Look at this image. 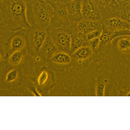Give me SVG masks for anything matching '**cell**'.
I'll list each match as a JSON object with an SVG mask.
<instances>
[{"instance_id": "cell-1", "label": "cell", "mask_w": 130, "mask_h": 130, "mask_svg": "<svg viewBox=\"0 0 130 130\" xmlns=\"http://www.w3.org/2000/svg\"><path fill=\"white\" fill-rule=\"evenodd\" d=\"M1 30L18 32L31 27L27 18L24 0H0Z\"/></svg>"}, {"instance_id": "cell-2", "label": "cell", "mask_w": 130, "mask_h": 130, "mask_svg": "<svg viewBox=\"0 0 130 130\" xmlns=\"http://www.w3.org/2000/svg\"><path fill=\"white\" fill-rule=\"evenodd\" d=\"M27 20L30 27L47 29L50 27L53 9L46 0H24Z\"/></svg>"}, {"instance_id": "cell-3", "label": "cell", "mask_w": 130, "mask_h": 130, "mask_svg": "<svg viewBox=\"0 0 130 130\" xmlns=\"http://www.w3.org/2000/svg\"><path fill=\"white\" fill-rule=\"evenodd\" d=\"M49 2L53 9L50 27L68 28L70 27L71 24L66 3L61 1Z\"/></svg>"}, {"instance_id": "cell-4", "label": "cell", "mask_w": 130, "mask_h": 130, "mask_svg": "<svg viewBox=\"0 0 130 130\" xmlns=\"http://www.w3.org/2000/svg\"><path fill=\"white\" fill-rule=\"evenodd\" d=\"M47 30L59 50L70 53L71 32L70 27H49Z\"/></svg>"}, {"instance_id": "cell-5", "label": "cell", "mask_w": 130, "mask_h": 130, "mask_svg": "<svg viewBox=\"0 0 130 130\" xmlns=\"http://www.w3.org/2000/svg\"><path fill=\"white\" fill-rule=\"evenodd\" d=\"M100 11L102 21L115 17H120L124 10L116 0H94Z\"/></svg>"}, {"instance_id": "cell-6", "label": "cell", "mask_w": 130, "mask_h": 130, "mask_svg": "<svg viewBox=\"0 0 130 130\" xmlns=\"http://www.w3.org/2000/svg\"><path fill=\"white\" fill-rule=\"evenodd\" d=\"M29 44L36 52H40L42 46L49 35L47 29L31 27L25 30Z\"/></svg>"}, {"instance_id": "cell-7", "label": "cell", "mask_w": 130, "mask_h": 130, "mask_svg": "<svg viewBox=\"0 0 130 130\" xmlns=\"http://www.w3.org/2000/svg\"><path fill=\"white\" fill-rule=\"evenodd\" d=\"M82 14L83 19L102 21L100 11L94 0H83Z\"/></svg>"}, {"instance_id": "cell-8", "label": "cell", "mask_w": 130, "mask_h": 130, "mask_svg": "<svg viewBox=\"0 0 130 130\" xmlns=\"http://www.w3.org/2000/svg\"><path fill=\"white\" fill-rule=\"evenodd\" d=\"M83 0H72L66 3L71 26H76L83 19L82 5Z\"/></svg>"}, {"instance_id": "cell-9", "label": "cell", "mask_w": 130, "mask_h": 130, "mask_svg": "<svg viewBox=\"0 0 130 130\" xmlns=\"http://www.w3.org/2000/svg\"><path fill=\"white\" fill-rule=\"evenodd\" d=\"M103 29L113 33L116 31L130 28V25L126 21L119 17L111 18L102 21Z\"/></svg>"}, {"instance_id": "cell-10", "label": "cell", "mask_w": 130, "mask_h": 130, "mask_svg": "<svg viewBox=\"0 0 130 130\" xmlns=\"http://www.w3.org/2000/svg\"><path fill=\"white\" fill-rule=\"evenodd\" d=\"M78 31L83 34L87 35L96 30H103L102 21H94L83 19L77 24Z\"/></svg>"}, {"instance_id": "cell-11", "label": "cell", "mask_w": 130, "mask_h": 130, "mask_svg": "<svg viewBox=\"0 0 130 130\" xmlns=\"http://www.w3.org/2000/svg\"><path fill=\"white\" fill-rule=\"evenodd\" d=\"M84 46H89L86 35L79 32L77 30L72 32L71 33L70 53L72 54L78 49Z\"/></svg>"}, {"instance_id": "cell-12", "label": "cell", "mask_w": 130, "mask_h": 130, "mask_svg": "<svg viewBox=\"0 0 130 130\" xmlns=\"http://www.w3.org/2000/svg\"><path fill=\"white\" fill-rule=\"evenodd\" d=\"M59 51V49H58L55 43H54L49 34L42 46L40 52L45 56L51 58L56 53Z\"/></svg>"}, {"instance_id": "cell-13", "label": "cell", "mask_w": 130, "mask_h": 130, "mask_svg": "<svg viewBox=\"0 0 130 130\" xmlns=\"http://www.w3.org/2000/svg\"><path fill=\"white\" fill-rule=\"evenodd\" d=\"M26 39L21 34H17L12 37L10 43V50L12 52L22 51L26 45Z\"/></svg>"}, {"instance_id": "cell-14", "label": "cell", "mask_w": 130, "mask_h": 130, "mask_svg": "<svg viewBox=\"0 0 130 130\" xmlns=\"http://www.w3.org/2000/svg\"><path fill=\"white\" fill-rule=\"evenodd\" d=\"M93 52L90 46H84L76 50L72 55L75 59H78L79 61H82L92 56Z\"/></svg>"}, {"instance_id": "cell-15", "label": "cell", "mask_w": 130, "mask_h": 130, "mask_svg": "<svg viewBox=\"0 0 130 130\" xmlns=\"http://www.w3.org/2000/svg\"><path fill=\"white\" fill-rule=\"evenodd\" d=\"M50 60L53 62L59 64H68L71 62V57L66 52L58 51L50 58Z\"/></svg>"}, {"instance_id": "cell-16", "label": "cell", "mask_w": 130, "mask_h": 130, "mask_svg": "<svg viewBox=\"0 0 130 130\" xmlns=\"http://www.w3.org/2000/svg\"><path fill=\"white\" fill-rule=\"evenodd\" d=\"M118 50L122 53H130V39L128 38H123L118 40L117 44Z\"/></svg>"}, {"instance_id": "cell-17", "label": "cell", "mask_w": 130, "mask_h": 130, "mask_svg": "<svg viewBox=\"0 0 130 130\" xmlns=\"http://www.w3.org/2000/svg\"><path fill=\"white\" fill-rule=\"evenodd\" d=\"M113 33L108 30L103 29L102 33L99 37L100 40V46H106L111 43V39Z\"/></svg>"}, {"instance_id": "cell-18", "label": "cell", "mask_w": 130, "mask_h": 130, "mask_svg": "<svg viewBox=\"0 0 130 130\" xmlns=\"http://www.w3.org/2000/svg\"><path fill=\"white\" fill-rule=\"evenodd\" d=\"M23 56V53L21 51L13 52L9 57L10 63L13 66L18 65L22 60Z\"/></svg>"}, {"instance_id": "cell-19", "label": "cell", "mask_w": 130, "mask_h": 130, "mask_svg": "<svg viewBox=\"0 0 130 130\" xmlns=\"http://www.w3.org/2000/svg\"><path fill=\"white\" fill-rule=\"evenodd\" d=\"M130 37V28L121 30L119 31H116L113 34L111 39V43L115 38L120 37Z\"/></svg>"}, {"instance_id": "cell-20", "label": "cell", "mask_w": 130, "mask_h": 130, "mask_svg": "<svg viewBox=\"0 0 130 130\" xmlns=\"http://www.w3.org/2000/svg\"><path fill=\"white\" fill-rule=\"evenodd\" d=\"M102 30H96L92 31L87 35H86V37L88 41H89L90 40L95 39L99 38L102 34Z\"/></svg>"}, {"instance_id": "cell-21", "label": "cell", "mask_w": 130, "mask_h": 130, "mask_svg": "<svg viewBox=\"0 0 130 130\" xmlns=\"http://www.w3.org/2000/svg\"><path fill=\"white\" fill-rule=\"evenodd\" d=\"M18 73L16 70H13L10 71L6 75V81L10 83L14 81L18 78Z\"/></svg>"}, {"instance_id": "cell-22", "label": "cell", "mask_w": 130, "mask_h": 130, "mask_svg": "<svg viewBox=\"0 0 130 130\" xmlns=\"http://www.w3.org/2000/svg\"><path fill=\"white\" fill-rule=\"evenodd\" d=\"M105 83H100L96 87V95L97 96H104L105 91Z\"/></svg>"}, {"instance_id": "cell-23", "label": "cell", "mask_w": 130, "mask_h": 130, "mask_svg": "<svg viewBox=\"0 0 130 130\" xmlns=\"http://www.w3.org/2000/svg\"><path fill=\"white\" fill-rule=\"evenodd\" d=\"M100 43V39L99 38H98L89 41V45L94 51L99 48Z\"/></svg>"}, {"instance_id": "cell-24", "label": "cell", "mask_w": 130, "mask_h": 130, "mask_svg": "<svg viewBox=\"0 0 130 130\" xmlns=\"http://www.w3.org/2000/svg\"><path fill=\"white\" fill-rule=\"evenodd\" d=\"M48 75L46 71H43L38 78V83L39 86H42L44 84L47 80Z\"/></svg>"}, {"instance_id": "cell-25", "label": "cell", "mask_w": 130, "mask_h": 130, "mask_svg": "<svg viewBox=\"0 0 130 130\" xmlns=\"http://www.w3.org/2000/svg\"><path fill=\"white\" fill-rule=\"evenodd\" d=\"M119 18L124 20L130 25V13L127 11L125 9Z\"/></svg>"}, {"instance_id": "cell-26", "label": "cell", "mask_w": 130, "mask_h": 130, "mask_svg": "<svg viewBox=\"0 0 130 130\" xmlns=\"http://www.w3.org/2000/svg\"><path fill=\"white\" fill-rule=\"evenodd\" d=\"M118 5L123 8H125L130 2V0H116Z\"/></svg>"}, {"instance_id": "cell-27", "label": "cell", "mask_w": 130, "mask_h": 130, "mask_svg": "<svg viewBox=\"0 0 130 130\" xmlns=\"http://www.w3.org/2000/svg\"><path fill=\"white\" fill-rule=\"evenodd\" d=\"M124 9H125V10L127 11L130 13V2L129 3L128 5H127V6H126V7Z\"/></svg>"}, {"instance_id": "cell-28", "label": "cell", "mask_w": 130, "mask_h": 130, "mask_svg": "<svg viewBox=\"0 0 130 130\" xmlns=\"http://www.w3.org/2000/svg\"><path fill=\"white\" fill-rule=\"evenodd\" d=\"M71 1H72V0H61V1L63 2H64V3H66L67 2H68Z\"/></svg>"}, {"instance_id": "cell-29", "label": "cell", "mask_w": 130, "mask_h": 130, "mask_svg": "<svg viewBox=\"0 0 130 130\" xmlns=\"http://www.w3.org/2000/svg\"><path fill=\"white\" fill-rule=\"evenodd\" d=\"M61 1V0H50V2H60Z\"/></svg>"}, {"instance_id": "cell-30", "label": "cell", "mask_w": 130, "mask_h": 130, "mask_svg": "<svg viewBox=\"0 0 130 130\" xmlns=\"http://www.w3.org/2000/svg\"><path fill=\"white\" fill-rule=\"evenodd\" d=\"M126 96H130V91H129L127 93V94L126 95Z\"/></svg>"}, {"instance_id": "cell-31", "label": "cell", "mask_w": 130, "mask_h": 130, "mask_svg": "<svg viewBox=\"0 0 130 130\" xmlns=\"http://www.w3.org/2000/svg\"><path fill=\"white\" fill-rule=\"evenodd\" d=\"M46 1H47L48 2H50V0H46Z\"/></svg>"}]
</instances>
